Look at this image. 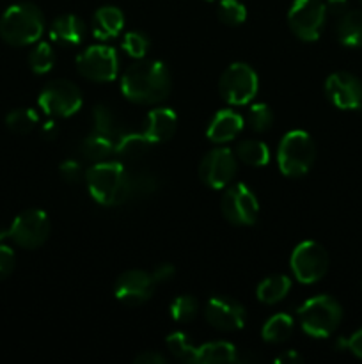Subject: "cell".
Listing matches in <instances>:
<instances>
[{
  "instance_id": "1",
  "label": "cell",
  "mask_w": 362,
  "mask_h": 364,
  "mask_svg": "<svg viewBox=\"0 0 362 364\" xmlns=\"http://www.w3.org/2000/svg\"><path fill=\"white\" fill-rule=\"evenodd\" d=\"M170 71L160 60L138 59L121 77V92L131 103L155 105L170 95Z\"/></svg>"
},
{
  "instance_id": "2",
  "label": "cell",
  "mask_w": 362,
  "mask_h": 364,
  "mask_svg": "<svg viewBox=\"0 0 362 364\" xmlns=\"http://www.w3.org/2000/svg\"><path fill=\"white\" fill-rule=\"evenodd\" d=\"M89 194L103 206H117L131 198V176L119 162H94L85 171Z\"/></svg>"
},
{
  "instance_id": "3",
  "label": "cell",
  "mask_w": 362,
  "mask_h": 364,
  "mask_svg": "<svg viewBox=\"0 0 362 364\" xmlns=\"http://www.w3.org/2000/svg\"><path fill=\"white\" fill-rule=\"evenodd\" d=\"M45 31L41 9L31 2L7 7L0 18V38L11 46H28L39 41Z\"/></svg>"
},
{
  "instance_id": "4",
  "label": "cell",
  "mask_w": 362,
  "mask_h": 364,
  "mask_svg": "<svg viewBox=\"0 0 362 364\" xmlns=\"http://www.w3.org/2000/svg\"><path fill=\"white\" fill-rule=\"evenodd\" d=\"M341 318H343V309L341 304L330 295H318L304 304L298 309V322H300L302 331L311 338H329L336 333L339 327Z\"/></svg>"
},
{
  "instance_id": "5",
  "label": "cell",
  "mask_w": 362,
  "mask_h": 364,
  "mask_svg": "<svg viewBox=\"0 0 362 364\" xmlns=\"http://www.w3.org/2000/svg\"><path fill=\"white\" fill-rule=\"evenodd\" d=\"M316 160V146L311 135L304 130H291L280 141L277 149V164L284 176L300 178L311 171Z\"/></svg>"
},
{
  "instance_id": "6",
  "label": "cell",
  "mask_w": 362,
  "mask_h": 364,
  "mask_svg": "<svg viewBox=\"0 0 362 364\" xmlns=\"http://www.w3.org/2000/svg\"><path fill=\"white\" fill-rule=\"evenodd\" d=\"M259 89L258 73L245 63H234L227 68L219 80L220 96L229 105H247L254 100Z\"/></svg>"
},
{
  "instance_id": "7",
  "label": "cell",
  "mask_w": 362,
  "mask_h": 364,
  "mask_svg": "<svg viewBox=\"0 0 362 364\" xmlns=\"http://www.w3.org/2000/svg\"><path fill=\"white\" fill-rule=\"evenodd\" d=\"M82 92L73 82L52 80L39 92L38 105L50 117H71L82 109Z\"/></svg>"
},
{
  "instance_id": "8",
  "label": "cell",
  "mask_w": 362,
  "mask_h": 364,
  "mask_svg": "<svg viewBox=\"0 0 362 364\" xmlns=\"http://www.w3.org/2000/svg\"><path fill=\"white\" fill-rule=\"evenodd\" d=\"M291 272L302 284L318 283L329 270V255L325 247L314 240L300 242L290 258Z\"/></svg>"
},
{
  "instance_id": "9",
  "label": "cell",
  "mask_w": 362,
  "mask_h": 364,
  "mask_svg": "<svg viewBox=\"0 0 362 364\" xmlns=\"http://www.w3.org/2000/svg\"><path fill=\"white\" fill-rule=\"evenodd\" d=\"M327 20V7L322 0H295L287 11V25L302 41H316Z\"/></svg>"
},
{
  "instance_id": "10",
  "label": "cell",
  "mask_w": 362,
  "mask_h": 364,
  "mask_svg": "<svg viewBox=\"0 0 362 364\" xmlns=\"http://www.w3.org/2000/svg\"><path fill=\"white\" fill-rule=\"evenodd\" d=\"M77 70L92 82H112L119 75V59L112 46L94 45L77 57Z\"/></svg>"
},
{
  "instance_id": "11",
  "label": "cell",
  "mask_w": 362,
  "mask_h": 364,
  "mask_svg": "<svg viewBox=\"0 0 362 364\" xmlns=\"http://www.w3.org/2000/svg\"><path fill=\"white\" fill-rule=\"evenodd\" d=\"M238 173V159L234 151L227 148H216L212 149L202 156L201 164H199V178L202 183L209 188H220L227 187L231 181L234 180Z\"/></svg>"
},
{
  "instance_id": "12",
  "label": "cell",
  "mask_w": 362,
  "mask_h": 364,
  "mask_svg": "<svg viewBox=\"0 0 362 364\" xmlns=\"http://www.w3.org/2000/svg\"><path fill=\"white\" fill-rule=\"evenodd\" d=\"M222 213L234 226H252L259 215V203L245 183H233L222 196Z\"/></svg>"
},
{
  "instance_id": "13",
  "label": "cell",
  "mask_w": 362,
  "mask_h": 364,
  "mask_svg": "<svg viewBox=\"0 0 362 364\" xmlns=\"http://www.w3.org/2000/svg\"><path fill=\"white\" fill-rule=\"evenodd\" d=\"M50 235V219L43 210H25L9 226V238L23 249L41 247Z\"/></svg>"
},
{
  "instance_id": "14",
  "label": "cell",
  "mask_w": 362,
  "mask_h": 364,
  "mask_svg": "<svg viewBox=\"0 0 362 364\" xmlns=\"http://www.w3.org/2000/svg\"><path fill=\"white\" fill-rule=\"evenodd\" d=\"M204 316L213 329L234 333V331L243 329L247 311L234 299L226 297V295H213L206 304Z\"/></svg>"
},
{
  "instance_id": "15",
  "label": "cell",
  "mask_w": 362,
  "mask_h": 364,
  "mask_svg": "<svg viewBox=\"0 0 362 364\" xmlns=\"http://www.w3.org/2000/svg\"><path fill=\"white\" fill-rule=\"evenodd\" d=\"M325 95L336 109L357 110L362 107V82L348 71H336L327 78Z\"/></svg>"
},
{
  "instance_id": "16",
  "label": "cell",
  "mask_w": 362,
  "mask_h": 364,
  "mask_svg": "<svg viewBox=\"0 0 362 364\" xmlns=\"http://www.w3.org/2000/svg\"><path fill=\"white\" fill-rule=\"evenodd\" d=\"M156 284L151 274L144 272V270H128L117 277L114 294H116L117 301L123 304L138 306L151 299Z\"/></svg>"
},
{
  "instance_id": "17",
  "label": "cell",
  "mask_w": 362,
  "mask_h": 364,
  "mask_svg": "<svg viewBox=\"0 0 362 364\" xmlns=\"http://www.w3.org/2000/svg\"><path fill=\"white\" fill-rule=\"evenodd\" d=\"M177 128V116L169 107H158L149 110L144 121V134L153 144L167 142L172 139Z\"/></svg>"
},
{
  "instance_id": "18",
  "label": "cell",
  "mask_w": 362,
  "mask_h": 364,
  "mask_svg": "<svg viewBox=\"0 0 362 364\" xmlns=\"http://www.w3.org/2000/svg\"><path fill=\"white\" fill-rule=\"evenodd\" d=\"M245 127V119L233 109H222L212 117L206 130V137L215 144H224V142L233 141L238 137Z\"/></svg>"
},
{
  "instance_id": "19",
  "label": "cell",
  "mask_w": 362,
  "mask_h": 364,
  "mask_svg": "<svg viewBox=\"0 0 362 364\" xmlns=\"http://www.w3.org/2000/svg\"><path fill=\"white\" fill-rule=\"evenodd\" d=\"M50 38L59 46H77L85 38V23L77 14H60L50 25Z\"/></svg>"
},
{
  "instance_id": "20",
  "label": "cell",
  "mask_w": 362,
  "mask_h": 364,
  "mask_svg": "<svg viewBox=\"0 0 362 364\" xmlns=\"http://www.w3.org/2000/svg\"><path fill=\"white\" fill-rule=\"evenodd\" d=\"M124 28V14L116 6H103L92 16V36L99 41L117 38Z\"/></svg>"
},
{
  "instance_id": "21",
  "label": "cell",
  "mask_w": 362,
  "mask_h": 364,
  "mask_svg": "<svg viewBox=\"0 0 362 364\" xmlns=\"http://www.w3.org/2000/svg\"><path fill=\"white\" fill-rule=\"evenodd\" d=\"M153 142L146 137V134H121L119 137L114 142V155H117L119 159L126 160H135L141 159L148 153V149L151 148Z\"/></svg>"
},
{
  "instance_id": "22",
  "label": "cell",
  "mask_w": 362,
  "mask_h": 364,
  "mask_svg": "<svg viewBox=\"0 0 362 364\" xmlns=\"http://www.w3.org/2000/svg\"><path fill=\"white\" fill-rule=\"evenodd\" d=\"M337 39L341 45L357 48L362 46V11H346L339 16Z\"/></svg>"
},
{
  "instance_id": "23",
  "label": "cell",
  "mask_w": 362,
  "mask_h": 364,
  "mask_svg": "<svg viewBox=\"0 0 362 364\" xmlns=\"http://www.w3.org/2000/svg\"><path fill=\"white\" fill-rule=\"evenodd\" d=\"M234 361H238V352L229 341H212L197 347V364H229Z\"/></svg>"
},
{
  "instance_id": "24",
  "label": "cell",
  "mask_w": 362,
  "mask_h": 364,
  "mask_svg": "<svg viewBox=\"0 0 362 364\" xmlns=\"http://www.w3.org/2000/svg\"><path fill=\"white\" fill-rule=\"evenodd\" d=\"M291 290V279L283 274H277V276H270L266 279H263L258 284V290H256V297L263 304H277V302L283 301Z\"/></svg>"
},
{
  "instance_id": "25",
  "label": "cell",
  "mask_w": 362,
  "mask_h": 364,
  "mask_svg": "<svg viewBox=\"0 0 362 364\" xmlns=\"http://www.w3.org/2000/svg\"><path fill=\"white\" fill-rule=\"evenodd\" d=\"M234 155L240 162L252 167H263L270 162V149L258 139H243L236 144Z\"/></svg>"
},
{
  "instance_id": "26",
  "label": "cell",
  "mask_w": 362,
  "mask_h": 364,
  "mask_svg": "<svg viewBox=\"0 0 362 364\" xmlns=\"http://www.w3.org/2000/svg\"><path fill=\"white\" fill-rule=\"evenodd\" d=\"M293 318L286 313H277V315L270 316L266 320V323L261 329V338L266 343H283V341L290 340V336L293 334Z\"/></svg>"
},
{
  "instance_id": "27",
  "label": "cell",
  "mask_w": 362,
  "mask_h": 364,
  "mask_svg": "<svg viewBox=\"0 0 362 364\" xmlns=\"http://www.w3.org/2000/svg\"><path fill=\"white\" fill-rule=\"evenodd\" d=\"M114 139L105 137V135H99L96 132H91L87 137L82 141L80 151L91 162H103L105 159H109L114 153Z\"/></svg>"
},
{
  "instance_id": "28",
  "label": "cell",
  "mask_w": 362,
  "mask_h": 364,
  "mask_svg": "<svg viewBox=\"0 0 362 364\" xmlns=\"http://www.w3.org/2000/svg\"><path fill=\"white\" fill-rule=\"evenodd\" d=\"M92 116V132L99 135H105L116 141L121 135L119 121L114 110L106 105H96L91 112Z\"/></svg>"
},
{
  "instance_id": "29",
  "label": "cell",
  "mask_w": 362,
  "mask_h": 364,
  "mask_svg": "<svg viewBox=\"0 0 362 364\" xmlns=\"http://www.w3.org/2000/svg\"><path fill=\"white\" fill-rule=\"evenodd\" d=\"M39 123V116L34 109H16L11 110L6 116V127L9 128L14 134H28V132L34 130Z\"/></svg>"
},
{
  "instance_id": "30",
  "label": "cell",
  "mask_w": 362,
  "mask_h": 364,
  "mask_svg": "<svg viewBox=\"0 0 362 364\" xmlns=\"http://www.w3.org/2000/svg\"><path fill=\"white\" fill-rule=\"evenodd\" d=\"M55 64V53L50 43H38L28 53V66L35 75H46Z\"/></svg>"
},
{
  "instance_id": "31",
  "label": "cell",
  "mask_w": 362,
  "mask_h": 364,
  "mask_svg": "<svg viewBox=\"0 0 362 364\" xmlns=\"http://www.w3.org/2000/svg\"><path fill=\"white\" fill-rule=\"evenodd\" d=\"M165 343L167 348L170 350V354H172L177 361H183L188 364L197 363V347H194L183 333H172L170 336H167Z\"/></svg>"
},
{
  "instance_id": "32",
  "label": "cell",
  "mask_w": 362,
  "mask_h": 364,
  "mask_svg": "<svg viewBox=\"0 0 362 364\" xmlns=\"http://www.w3.org/2000/svg\"><path fill=\"white\" fill-rule=\"evenodd\" d=\"M197 308L199 304L195 297H192V295H180V297H176L170 302L169 315L174 322L188 323L197 315Z\"/></svg>"
},
{
  "instance_id": "33",
  "label": "cell",
  "mask_w": 362,
  "mask_h": 364,
  "mask_svg": "<svg viewBox=\"0 0 362 364\" xmlns=\"http://www.w3.org/2000/svg\"><path fill=\"white\" fill-rule=\"evenodd\" d=\"M216 16L222 23L229 27H236L247 20V9L240 0H219L216 7Z\"/></svg>"
},
{
  "instance_id": "34",
  "label": "cell",
  "mask_w": 362,
  "mask_h": 364,
  "mask_svg": "<svg viewBox=\"0 0 362 364\" xmlns=\"http://www.w3.org/2000/svg\"><path fill=\"white\" fill-rule=\"evenodd\" d=\"M245 123L248 124L251 130H254L256 134H263V132L270 130L273 124V112L266 103H254L251 105L247 112V119Z\"/></svg>"
},
{
  "instance_id": "35",
  "label": "cell",
  "mask_w": 362,
  "mask_h": 364,
  "mask_svg": "<svg viewBox=\"0 0 362 364\" xmlns=\"http://www.w3.org/2000/svg\"><path fill=\"white\" fill-rule=\"evenodd\" d=\"M151 41H149L148 36L141 31H130L124 34L123 39V50L133 59H144L146 53H148Z\"/></svg>"
},
{
  "instance_id": "36",
  "label": "cell",
  "mask_w": 362,
  "mask_h": 364,
  "mask_svg": "<svg viewBox=\"0 0 362 364\" xmlns=\"http://www.w3.org/2000/svg\"><path fill=\"white\" fill-rule=\"evenodd\" d=\"M156 191V178L149 173H138L137 176H131V198H144Z\"/></svg>"
},
{
  "instance_id": "37",
  "label": "cell",
  "mask_w": 362,
  "mask_h": 364,
  "mask_svg": "<svg viewBox=\"0 0 362 364\" xmlns=\"http://www.w3.org/2000/svg\"><path fill=\"white\" fill-rule=\"evenodd\" d=\"M59 173L60 178H62L64 181H67V183H78L82 178H85L84 167H82V164L77 162V160H64L59 167Z\"/></svg>"
},
{
  "instance_id": "38",
  "label": "cell",
  "mask_w": 362,
  "mask_h": 364,
  "mask_svg": "<svg viewBox=\"0 0 362 364\" xmlns=\"http://www.w3.org/2000/svg\"><path fill=\"white\" fill-rule=\"evenodd\" d=\"M14 263H16V256H14L13 249L7 245H0V281L6 279L13 272Z\"/></svg>"
},
{
  "instance_id": "39",
  "label": "cell",
  "mask_w": 362,
  "mask_h": 364,
  "mask_svg": "<svg viewBox=\"0 0 362 364\" xmlns=\"http://www.w3.org/2000/svg\"><path fill=\"white\" fill-rule=\"evenodd\" d=\"M174 276H176V269H174V265H170V263H160V265H156L151 272L155 284L169 283Z\"/></svg>"
},
{
  "instance_id": "40",
  "label": "cell",
  "mask_w": 362,
  "mask_h": 364,
  "mask_svg": "<svg viewBox=\"0 0 362 364\" xmlns=\"http://www.w3.org/2000/svg\"><path fill=\"white\" fill-rule=\"evenodd\" d=\"M135 364H165L167 358L165 355L158 354V352H151V350H146L142 354H138L135 358Z\"/></svg>"
},
{
  "instance_id": "41",
  "label": "cell",
  "mask_w": 362,
  "mask_h": 364,
  "mask_svg": "<svg viewBox=\"0 0 362 364\" xmlns=\"http://www.w3.org/2000/svg\"><path fill=\"white\" fill-rule=\"evenodd\" d=\"M348 350L355 355V358L362 359V327L355 331L350 338H348Z\"/></svg>"
},
{
  "instance_id": "42",
  "label": "cell",
  "mask_w": 362,
  "mask_h": 364,
  "mask_svg": "<svg viewBox=\"0 0 362 364\" xmlns=\"http://www.w3.org/2000/svg\"><path fill=\"white\" fill-rule=\"evenodd\" d=\"M325 7L327 13L334 14V16H341L348 11V0H327Z\"/></svg>"
},
{
  "instance_id": "43",
  "label": "cell",
  "mask_w": 362,
  "mask_h": 364,
  "mask_svg": "<svg viewBox=\"0 0 362 364\" xmlns=\"http://www.w3.org/2000/svg\"><path fill=\"white\" fill-rule=\"evenodd\" d=\"M41 134H43V137L48 139V141H52V139H55L57 135H59V127H57L55 121H46L41 128Z\"/></svg>"
},
{
  "instance_id": "44",
  "label": "cell",
  "mask_w": 362,
  "mask_h": 364,
  "mask_svg": "<svg viewBox=\"0 0 362 364\" xmlns=\"http://www.w3.org/2000/svg\"><path fill=\"white\" fill-rule=\"evenodd\" d=\"M300 361H302V358L295 350L284 352V354L279 358V363H291V364H295V363H300Z\"/></svg>"
},
{
  "instance_id": "45",
  "label": "cell",
  "mask_w": 362,
  "mask_h": 364,
  "mask_svg": "<svg viewBox=\"0 0 362 364\" xmlns=\"http://www.w3.org/2000/svg\"><path fill=\"white\" fill-rule=\"evenodd\" d=\"M336 350H348V338H339V340L336 341Z\"/></svg>"
},
{
  "instance_id": "46",
  "label": "cell",
  "mask_w": 362,
  "mask_h": 364,
  "mask_svg": "<svg viewBox=\"0 0 362 364\" xmlns=\"http://www.w3.org/2000/svg\"><path fill=\"white\" fill-rule=\"evenodd\" d=\"M9 237V228H0V240Z\"/></svg>"
},
{
  "instance_id": "47",
  "label": "cell",
  "mask_w": 362,
  "mask_h": 364,
  "mask_svg": "<svg viewBox=\"0 0 362 364\" xmlns=\"http://www.w3.org/2000/svg\"><path fill=\"white\" fill-rule=\"evenodd\" d=\"M206 2H215V0H206Z\"/></svg>"
},
{
  "instance_id": "48",
  "label": "cell",
  "mask_w": 362,
  "mask_h": 364,
  "mask_svg": "<svg viewBox=\"0 0 362 364\" xmlns=\"http://www.w3.org/2000/svg\"><path fill=\"white\" fill-rule=\"evenodd\" d=\"M361 287H362V284H361Z\"/></svg>"
}]
</instances>
